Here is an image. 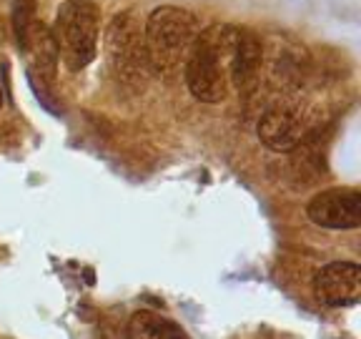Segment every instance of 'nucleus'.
I'll return each instance as SVG.
<instances>
[{
	"label": "nucleus",
	"instance_id": "nucleus-1",
	"mask_svg": "<svg viewBox=\"0 0 361 339\" xmlns=\"http://www.w3.org/2000/svg\"><path fill=\"white\" fill-rule=\"evenodd\" d=\"M236 35L238 28L228 23H214L198 30L186 58V83L198 101L221 103L226 98Z\"/></svg>",
	"mask_w": 361,
	"mask_h": 339
},
{
	"label": "nucleus",
	"instance_id": "nucleus-2",
	"mask_svg": "<svg viewBox=\"0 0 361 339\" xmlns=\"http://www.w3.org/2000/svg\"><path fill=\"white\" fill-rule=\"evenodd\" d=\"M198 30H201L198 18L191 11H186V8H178V6L153 8L146 18V28H143L148 66L156 73L173 71L180 58L183 56L188 58V51H191Z\"/></svg>",
	"mask_w": 361,
	"mask_h": 339
},
{
	"label": "nucleus",
	"instance_id": "nucleus-3",
	"mask_svg": "<svg viewBox=\"0 0 361 339\" xmlns=\"http://www.w3.org/2000/svg\"><path fill=\"white\" fill-rule=\"evenodd\" d=\"M51 30L58 45V61L78 73L93 63L98 53L101 8L93 0H66L58 6Z\"/></svg>",
	"mask_w": 361,
	"mask_h": 339
},
{
	"label": "nucleus",
	"instance_id": "nucleus-4",
	"mask_svg": "<svg viewBox=\"0 0 361 339\" xmlns=\"http://www.w3.org/2000/svg\"><path fill=\"white\" fill-rule=\"evenodd\" d=\"M11 23L18 51L28 58V73L51 83L58 71V45L51 25L38 18L35 0H13Z\"/></svg>",
	"mask_w": 361,
	"mask_h": 339
},
{
	"label": "nucleus",
	"instance_id": "nucleus-5",
	"mask_svg": "<svg viewBox=\"0 0 361 339\" xmlns=\"http://www.w3.org/2000/svg\"><path fill=\"white\" fill-rule=\"evenodd\" d=\"M106 53L111 66L118 71V76H126V78H135L148 68L146 38H143V28L133 11L118 13L108 23Z\"/></svg>",
	"mask_w": 361,
	"mask_h": 339
},
{
	"label": "nucleus",
	"instance_id": "nucleus-6",
	"mask_svg": "<svg viewBox=\"0 0 361 339\" xmlns=\"http://www.w3.org/2000/svg\"><path fill=\"white\" fill-rule=\"evenodd\" d=\"M309 219L324 229H356L361 226V191L349 186H334L319 191L306 209Z\"/></svg>",
	"mask_w": 361,
	"mask_h": 339
},
{
	"label": "nucleus",
	"instance_id": "nucleus-7",
	"mask_svg": "<svg viewBox=\"0 0 361 339\" xmlns=\"http://www.w3.org/2000/svg\"><path fill=\"white\" fill-rule=\"evenodd\" d=\"M316 299L326 307H354L361 299V266L354 261H331L314 277Z\"/></svg>",
	"mask_w": 361,
	"mask_h": 339
},
{
	"label": "nucleus",
	"instance_id": "nucleus-8",
	"mask_svg": "<svg viewBox=\"0 0 361 339\" xmlns=\"http://www.w3.org/2000/svg\"><path fill=\"white\" fill-rule=\"evenodd\" d=\"M259 138L266 148L276 153L293 151L304 141V116L296 106L276 103L261 116L259 121Z\"/></svg>",
	"mask_w": 361,
	"mask_h": 339
},
{
	"label": "nucleus",
	"instance_id": "nucleus-9",
	"mask_svg": "<svg viewBox=\"0 0 361 339\" xmlns=\"http://www.w3.org/2000/svg\"><path fill=\"white\" fill-rule=\"evenodd\" d=\"M261 61H264V48H261V38L248 28H238L236 45H233V58H231V71L228 78L238 88H246L256 81Z\"/></svg>",
	"mask_w": 361,
	"mask_h": 339
},
{
	"label": "nucleus",
	"instance_id": "nucleus-10",
	"mask_svg": "<svg viewBox=\"0 0 361 339\" xmlns=\"http://www.w3.org/2000/svg\"><path fill=\"white\" fill-rule=\"evenodd\" d=\"M128 339H191L180 324L171 322L156 311H135L128 322Z\"/></svg>",
	"mask_w": 361,
	"mask_h": 339
},
{
	"label": "nucleus",
	"instance_id": "nucleus-11",
	"mask_svg": "<svg viewBox=\"0 0 361 339\" xmlns=\"http://www.w3.org/2000/svg\"><path fill=\"white\" fill-rule=\"evenodd\" d=\"M28 73V71H25ZM28 83H30V88H33V93L38 96V101H40V106L43 108H48L51 113H61V106H58L56 101H53V93L48 88H45V83L40 78H35L33 73H28Z\"/></svg>",
	"mask_w": 361,
	"mask_h": 339
},
{
	"label": "nucleus",
	"instance_id": "nucleus-12",
	"mask_svg": "<svg viewBox=\"0 0 361 339\" xmlns=\"http://www.w3.org/2000/svg\"><path fill=\"white\" fill-rule=\"evenodd\" d=\"M0 106H3V85H0Z\"/></svg>",
	"mask_w": 361,
	"mask_h": 339
}]
</instances>
